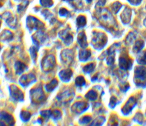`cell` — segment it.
Instances as JSON below:
<instances>
[{
  "label": "cell",
  "mask_w": 146,
  "mask_h": 126,
  "mask_svg": "<svg viewBox=\"0 0 146 126\" xmlns=\"http://www.w3.org/2000/svg\"><path fill=\"white\" fill-rule=\"evenodd\" d=\"M55 60L52 55H50L46 57L42 62V68L45 71L51 70L55 66Z\"/></svg>",
  "instance_id": "cell-1"
},
{
  "label": "cell",
  "mask_w": 146,
  "mask_h": 126,
  "mask_svg": "<svg viewBox=\"0 0 146 126\" xmlns=\"http://www.w3.org/2000/svg\"><path fill=\"white\" fill-rule=\"evenodd\" d=\"M31 97L34 102L39 103L43 100L44 94L41 87L33 89L31 92Z\"/></svg>",
  "instance_id": "cell-2"
},
{
  "label": "cell",
  "mask_w": 146,
  "mask_h": 126,
  "mask_svg": "<svg viewBox=\"0 0 146 126\" xmlns=\"http://www.w3.org/2000/svg\"><path fill=\"white\" fill-rule=\"evenodd\" d=\"M106 41L107 38L106 35L103 33H96L92 39L93 43H94L95 46L97 47H103L106 44Z\"/></svg>",
  "instance_id": "cell-3"
},
{
  "label": "cell",
  "mask_w": 146,
  "mask_h": 126,
  "mask_svg": "<svg viewBox=\"0 0 146 126\" xmlns=\"http://www.w3.org/2000/svg\"><path fill=\"white\" fill-rule=\"evenodd\" d=\"M27 25L31 29H36L43 26V24L33 16H29L27 19Z\"/></svg>",
  "instance_id": "cell-4"
},
{
  "label": "cell",
  "mask_w": 146,
  "mask_h": 126,
  "mask_svg": "<svg viewBox=\"0 0 146 126\" xmlns=\"http://www.w3.org/2000/svg\"><path fill=\"white\" fill-rule=\"evenodd\" d=\"M11 95L15 100H21L23 98V93L15 85L11 86Z\"/></svg>",
  "instance_id": "cell-5"
},
{
  "label": "cell",
  "mask_w": 146,
  "mask_h": 126,
  "mask_svg": "<svg viewBox=\"0 0 146 126\" xmlns=\"http://www.w3.org/2000/svg\"><path fill=\"white\" fill-rule=\"evenodd\" d=\"M135 77L138 79L144 81L146 79V69L144 67L139 66L135 72Z\"/></svg>",
  "instance_id": "cell-6"
},
{
  "label": "cell",
  "mask_w": 146,
  "mask_h": 126,
  "mask_svg": "<svg viewBox=\"0 0 146 126\" xmlns=\"http://www.w3.org/2000/svg\"><path fill=\"white\" fill-rule=\"evenodd\" d=\"M62 58L63 62L66 64L70 63L71 62L73 58V53L71 50L66 49L62 52Z\"/></svg>",
  "instance_id": "cell-7"
},
{
  "label": "cell",
  "mask_w": 146,
  "mask_h": 126,
  "mask_svg": "<svg viewBox=\"0 0 146 126\" xmlns=\"http://www.w3.org/2000/svg\"><path fill=\"white\" fill-rule=\"evenodd\" d=\"M131 15V10L129 8L126 7L121 15V18L123 23H128L130 21Z\"/></svg>",
  "instance_id": "cell-8"
},
{
  "label": "cell",
  "mask_w": 146,
  "mask_h": 126,
  "mask_svg": "<svg viewBox=\"0 0 146 126\" xmlns=\"http://www.w3.org/2000/svg\"><path fill=\"white\" fill-rule=\"evenodd\" d=\"M136 103V100L134 98L131 97L129 100L127 102V103L125 104V106L123 107V112H124V114H128L129 111H131V109L133 108L134 104Z\"/></svg>",
  "instance_id": "cell-9"
},
{
  "label": "cell",
  "mask_w": 146,
  "mask_h": 126,
  "mask_svg": "<svg viewBox=\"0 0 146 126\" xmlns=\"http://www.w3.org/2000/svg\"><path fill=\"white\" fill-rule=\"evenodd\" d=\"M34 79L35 76L31 74H29V75H24L21 77L20 79V83L23 86H26Z\"/></svg>",
  "instance_id": "cell-10"
},
{
  "label": "cell",
  "mask_w": 146,
  "mask_h": 126,
  "mask_svg": "<svg viewBox=\"0 0 146 126\" xmlns=\"http://www.w3.org/2000/svg\"><path fill=\"white\" fill-rule=\"evenodd\" d=\"M87 104L84 102H77L74 104V105L72 106V110H74L75 112L79 113L82 111H83L84 110L87 108Z\"/></svg>",
  "instance_id": "cell-11"
},
{
  "label": "cell",
  "mask_w": 146,
  "mask_h": 126,
  "mask_svg": "<svg viewBox=\"0 0 146 126\" xmlns=\"http://www.w3.org/2000/svg\"><path fill=\"white\" fill-rule=\"evenodd\" d=\"M119 66L120 67L125 70L128 69L131 66V60H128L127 58L125 57H120L119 58Z\"/></svg>",
  "instance_id": "cell-12"
},
{
  "label": "cell",
  "mask_w": 146,
  "mask_h": 126,
  "mask_svg": "<svg viewBox=\"0 0 146 126\" xmlns=\"http://www.w3.org/2000/svg\"><path fill=\"white\" fill-rule=\"evenodd\" d=\"M59 75H60L61 79H62L64 81H68L70 79V77H71L72 72L70 69L64 70L60 72Z\"/></svg>",
  "instance_id": "cell-13"
},
{
  "label": "cell",
  "mask_w": 146,
  "mask_h": 126,
  "mask_svg": "<svg viewBox=\"0 0 146 126\" xmlns=\"http://www.w3.org/2000/svg\"><path fill=\"white\" fill-rule=\"evenodd\" d=\"M78 42H79L80 45L82 48H85L87 45V41H86V35L84 32H82L79 34L78 37Z\"/></svg>",
  "instance_id": "cell-14"
},
{
  "label": "cell",
  "mask_w": 146,
  "mask_h": 126,
  "mask_svg": "<svg viewBox=\"0 0 146 126\" xmlns=\"http://www.w3.org/2000/svg\"><path fill=\"white\" fill-rule=\"evenodd\" d=\"M2 115H1V117H2V119L3 120H5L7 123L10 124V125H13L14 123V119L12 117V116L10 115L7 114L5 112H2Z\"/></svg>",
  "instance_id": "cell-15"
},
{
  "label": "cell",
  "mask_w": 146,
  "mask_h": 126,
  "mask_svg": "<svg viewBox=\"0 0 146 126\" xmlns=\"http://www.w3.org/2000/svg\"><path fill=\"white\" fill-rule=\"evenodd\" d=\"M91 53L88 50L80 51L79 53V59L83 61H86L90 56Z\"/></svg>",
  "instance_id": "cell-16"
},
{
  "label": "cell",
  "mask_w": 146,
  "mask_h": 126,
  "mask_svg": "<svg viewBox=\"0 0 146 126\" xmlns=\"http://www.w3.org/2000/svg\"><path fill=\"white\" fill-rule=\"evenodd\" d=\"M76 23H77V25L79 27L84 26L86 23V19L85 16H84L83 15L79 16L76 19Z\"/></svg>",
  "instance_id": "cell-17"
},
{
  "label": "cell",
  "mask_w": 146,
  "mask_h": 126,
  "mask_svg": "<svg viewBox=\"0 0 146 126\" xmlns=\"http://www.w3.org/2000/svg\"><path fill=\"white\" fill-rule=\"evenodd\" d=\"M1 37H2V40H8L11 39L12 37V33L10 32L9 31L5 30L3 33H2L1 35Z\"/></svg>",
  "instance_id": "cell-18"
},
{
  "label": "cell",
  "mask_w": 146,
  "mask_h": 126,
  "mask_svg": "<svg viewBox=\"0 0 146 126\" xmlns=\"http://www.w3.org/2000/svg\"><path fill=\"white\" fill-rule=\"evenodd\" d=\"M15 68L17 73H21L24 70L25 68V65L21 62H17L15 64Z\"/></svg>",
  "instance_id": "cell-19"
},
{
  "label": "cell",
  "mask_w": 146,
  "mask_h": 126,
  "mask_svg": "<svg viewBox=\"0 0 146 126\" xmlns=\"http://www.w3.org/2000/svg\"><path fill=\"white\" fill-rule=\"evenodd\" d=\"M57 85H58V81L56 79H54L50 83L46 85V89L48 91H52Z\"/></svg>",
  "instance_id": "cell-20"
},
{
  "label": "cell",
  "mask_w": 146,
  "mask_h": 126,
  "mask_svg": "<svg viewBox=\"0 0 146 126\" xmlns=\"http://www.w3.org/2000/svg\"><path fill=\"white\" fill-rule=\"evenodd\" d=\"M144 45V43L142 41H137L136 43V44L134 46V48H133V51L136 52H139V51H140L143 47Z\"/></svg>",
  "instance_id": "cell-21"
},
{
  "label": "cell",
  "mask_w": 146,
  "mask_h": 126,
  "mask_svg": "<svg viewBox=\"0 0 146 126\" xmlns=\"http://www.w3.org/2000/svg\"><path fill=\"white\" fill-rule=\"evenodd\" d=\"M137 62L140 64L145 65L146 64V51H145L137 59Z\"/></svg>",
  "instance_id": "cell-22"
},
{
  "label": "cell",
  "mask_w": 146,
  "mask_h": 126,
  "mask_svg": "<svg viewBox=\"0 0 146 126\" xmlns=\"http://www.w3.org/2000/svg\"><path fill=\"white\" fill-rule=\"evenodd\" d=\"M86 98H88L90 100H94L97 97V94L95 91H94L93 90H91L86 94Z\"/></svg>",
  "instance_id": "cell-23"
},
{
  "label": "cell",
  "mask_w": 146,
  "mask_h": 126,
  "mask_svg": "<svg viewBox=\"0 0 146 126\" xmlns=\"http://www.w3.org/2000/svg\"><path fill=\"white\" fill-rule=\"evenodd\" d=\"M75 83L77 86H82L85 84L84 78L82 76H79L76 78Z\"/></svg>",
  "instance_id": "cell-24"
},
{
  "label": "cell",
  "mask_w": 146,
  "mask_h": 126,
  "mask_svg": "<svg viewBox=\"0 0 146 126\" xmlns=\"http://www.w3.org/2000/svg\"><path fill=\"white\" fill-rule=\"evenodd\" d=\"M94 68H95V65L93 63H91V64H88L86 66H85L83 68V70L86 73H90L91 72H92Z\"/></svg>",
  "instance_id": "cell-25"
},
{
  "label": "cell",
  "mask_w": 146,
  "mask_h": 126,
  "mask_svg": "<svg viewBox=\"0 0 146 126\" xmlns=\"http://www.w3.org/2000/svg\"><path fill=\"white\" fill-rule=\"evenodd\" d=\"M121 5L120 2H116L115 3H113V5H112V10L113 11V12L116 14L119 10H120V9L121 8Z\"/></svg>",
  "instance_id": "cell-26"
},
{
  "label": "cell",
  "mask_w": 146,
  "mask_h": 126,
  "mask_svg": "<svg viewBox=\"0 0 146 126\" xmlns=\"http://www.w3.org/2000/svg\"><path fill=\"white\" fill-rule=\"evenodd\" d=\"M40 3L44 7H50L53 4L52 0H40Z\"/></svg>",
  "instance_id": "cell-27"
},
{
  "label": "cell",
  "mask_w": 146,
  "mask_h": 126,
  "mask_svg": "<svg viewBox=\"0 0 146 126\" xmlns=\"http://www.w3.org/2000/svg\"><path fill=\"white\" fill-rule=\"evenodd\" d=\"M21 118L23 119V120L27 121L30 117V114L27 111H22L21 112Z\"/></svg>",
  "instance_id": "cell-28"
},
{
  "label": "cell",
  "mask_w": 146,
  "mask_h": 126,
  "mask_svg": "<svg viewBox=\"0 0 146 126\" xmlns=\"http://www.w3.org/2000/svg\"><path fill=\"white\" fill-rule=\"evenodd\" d=\"M27 1H25L23 3H22V4H21L19 6H18V11L19 12H20V11H22L23 10H24L25 8H26V6L28 5V3H27L26 4V2Z\"/></svg>",
  "instance_id": "cell-29"
},
{
  "label": "cell",
  "mask_w": 146,
  "mask_h": 126,
  "mask_svg": "<svg viewBox=\"0 0 146 126\" xmlns=\"http://www.w3.org/2000/svg\"><path fill=\"white\" fill-rule=\"evenodd\" d=\"M68 13V11L64 8L60 9V10H59V14L61 16H66Z\"/></svg>",
  "instance_id": "cell-30"
},
{
  "label": "cell",
  "mask_w": 146,
  "mask_h": 126,
  "mask_svg": "<svg viewBox=\"0 0 146 126\" xmlns=\"http://www.w3.org/2000/svg\"><path fill=\"white\" fill-rule=\"evenodd\" d=\"M134 39H135V36H134L133 34L132 33H130L128 35V36H127V42H128V43H130V42L133 41V40Z\"/></svg>",
  "instance_id": "cell-31"
},
{
  "label": "cell",
  "mask_w": 146,
  "mask_h": 126,
  "mask_svg": "<svg viewBox=\"0 0 146 126\" xmlns=\"http://www.w3.org/2000/svg\"><path fill=\"white\" fill-rule=\"evenodd\" d=\"M52 115L54 119H57L60 116V112L57 110H55L52 113Z\"/></svg>",
  "instance_id": "cell-32"
},
{
  "label": "cell",
  "mask_w": 146,
  "mask_h": 126,
  "mask_svg": "<svg viewBox=\"0 0 146 126\" xmlns=\"http://www.w3.org/2000/svg\"><path fill=\"white\" fill-rule=\"evenodd\" d=\"M91 119V117L90 116H84L82 120L83 123H88Z\"/></svg>",
  "instance_id": "cell-33"
},
{
  "label": "cell",
  "mask_w": 146,
  "mask_h": 126,
  "mask_svg": "<svg viewBox=\"0 0 146 126\" xmlns=\"http://www.w3.org/2000/svg\"><path fill=\"white\" fill-rule=\"evenodd\" d=\"M132 5H139L142 0H128Z\"/></svg>",
  "instance_id": "cell-34"
},
{
  "label": "cell",
  "mask_w": 146,
  "mask_h": 126,
  "mask_svg": "<svg viewBox=\"0 0 146 126\" xmlns=\"http://www.w3.org/2000/svg\"><path fill=\"white\" fill-rule=\"evenodd\" d=\"M116 99L115 98V97H112L111 98V100H110V105L112 106V107H113L115 104H116Z\"/></svg>",
  "instance_id": "cell-35"
},
{
  "label": "cell",
  "mask_w": 146,
  "mask_h": 126,
  "mask_svg": "<svg viewBox=\"0 0 146 126\" xmlns=\"http://www.w3.org/2000/svg\"><path fill=\"white\" fill-rule=\"evenodd\" d=\"M105 3H106V0H99L97 3V6H103L104 5Z\"/></svg>",
  "instance_id": "cell-36"
},
{
  "label": "cell",
  "mask_w": 146,
  "mask_h": 126,
  "mask_svg": "<svg viewBox=\"0 0 146 126\" xmlns=\"http://www.w3.org/2000/svg\"><path fill=\"white\" fill-rule=\"evenodd\" d=\"M86 1H87L88 2H91L92 0H86Z\"/></svg>",
  "instance_id": "cell-37"
},
{
  "label": "cell",
  "mask_w": 146,
  "mask_h": 126,
  "mask_svg": "<svg viewBox=\"0 0 146 126\" xmlns=\"http://www.w3.org/2000/svg\"><path fill=\"white\" fill-rule=\"evenodd\" d=\"M144 24H145V25L146 26V19H145V20H144Z\"/></svg>",
  "instance_id": "cell-38"
},
{
  "label": "cell",
  "mask_w": 146,
  "mask_h": 126,
  "mask_svg": "<svg viewBox=\"0 0 146 126\" xmlns=\"http://www.w3.org/2000/svg\"><path fill=\"white\" fill-rule=\"evenodd\" d=\"M64 1H70V0H64Z\"/></svg>",
  "instance_id": "cell-39"
},
{
  "label": "cell",
  "mask_w": 146,
  "mask_h": 126,
  "mask_svg": "<svg viewBox=\"0 0 146 126\" xmlns=\"http://www.w3.org/2000/svg\"><path fill=\"white\" fill-rule=\"evenodd\" d=\"M1 20H0V26H1Z\"/></svg>",
  "instance_id": "cell-40"
}]
</instances>
